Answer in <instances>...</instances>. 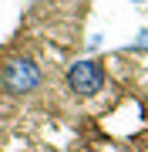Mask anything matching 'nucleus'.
Wrapping results in <instances>:
<instances>
[{"mask_svg": "<svg viewBox=\"0 0 148 152\" xmlns=\"http://www.w3.org/2000/svg\"><path fill=\"white\" fill-rule=\"evenodd\" d=\"M135 48H148V27H145V31H138V37H135Z\"/></svg>", "mask_w": 148, "mask_h": 152, "instance_id": "3", "label": "nucleus"}, {"mask_svg": "<svg viewBox=\"0 0 148 152\" xmlns=\"http://www.w3.org/2000/svg\"><path fill=\"white\" fill-rule=\"evenodd\" d=\"M67 88L81 98H91L104 88V68L98 64L94 58H84V61H74L67 68Z\"/></svg>", "mask_w": 148, "mask_h": 152, "instance_id": "2", "label": "nucleus"}, {"mask_svg": "<svg viewBox=\"0 0 148 152\" xmlns=\"http://www.w3.org/2000/svg\"><path fill=\"white\" fill-rule=\"evenodd\" d=\"M0 85L10 95H27L40 85V68L30 58H10L4 64V71H0Z\"/></svg>", "mask_w": 148, "mask_h": 152, "instance_id": "1", "label": "nucleus"}]
</instances>
